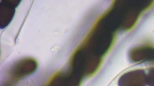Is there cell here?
I'll list each match as a JSON object with an SVG mask.
<instances>
[{"mask_svg": "<svg viewBox=\"0 0 154 86\" xmlns=\"http://www.w3.org/2000/svg\"><path fill=\"white\" fill-rule=\"evenodd\" d=\"M38 67L36 60L31 57L18 60L12 64L8 69L7 74L12 81H17L34 73Z\"/></svg>", "mask_w": 154, "mask_h": 86, "instance_id": "obj_1", "label": "cell"}, {"mask_svg": "<svg viewBox=\"0 0 154 86\" xmlns=\"http://www.w3.org/2000/svg\"><path fill=\"white\" fill-rule=\"evenodd\" d=\"M21 1H2L0 4V27L6 28L13 18Z\"/></svg>", "mask_w": 154, "mask_h": 86, "instance_id": "obj_2", "label": "cell"}, {"mask_svg": "<svg viewBox=\"0 0 154 86\" xmlns=\"http://www.w3.org/2000/svg\"><path fill=\"white\" fill-rule=\"evenodd\" d=\"M3 86H12L10 83H8L5 84Z\"/></svg>", "mask_w": 154, "mask_h": 86, "instance_id": "obj_3", "label": "cell"}]
</instances>
